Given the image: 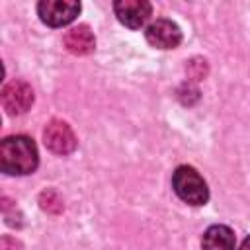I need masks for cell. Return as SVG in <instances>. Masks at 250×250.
Wrapping results in <instances>:
<instances>
[{
  "mask_svg": "<svg viewBox=\"0 0 250 250\" xmlns=\"http://www.w3.org/2000/svg\"><path fill=\"white\" fill-rule=\"evenodd\" d=\"M45 146L55 154H68L76 148V135L68 123L53 119L43 131Z\"/></svg>",
  "mask_w": 250,
  "mask_h": 250,
  "instance_id": "obj_5",
  "label": "cell"
},
{
  "mask_svg": "<svg viewBox=\"0 0 250 250\" xmlns=\"http://www.w3.org/2000/svg\"><path fill=\"white\" fill-rule=\"evenodd\" d=\"M33 104V90L23 80H12L2 88V105L6 113L20 115L25 113Z\"/></svg>",
  "mask_w": 250,
  "mask_h": 250,
  "instance_id": "obj_4",
  "label": "cell"
},
{
  "mask_svg": "<svg viewBox=\"0 0 250 250\" xmlns=\"http://www.w3.org/2000/svg\"><path fill=\"white\" fill-rule=\"evenodd\" d=\"M39 164V152L33 139L25 135L6 137L0 145V168L10 176H25L35 172Z\"/></svg>",
  "mask_w": 250,
  "mask_h": 250,
  "instance_id": "obj_1",
  "label": "cell"
},
{
  "mask_svg": "<svg viewBox=\"0 0 250 250\" xmlns=\"http://www.w3.org/2000/svg\"><path fill=\"white\" fill-rule=\"evenodd\" d=\"M172 188L176 195L189 205H205L209 199V188L203 176L191 166H178L172 174Z\"/></svg>",
  "mask_w": 250,
  "mask_h": 250,
  "instance_id": "obj_2",
  "label": "cell"
},
{
  "mask_svg": "<svg viewBox=\"0 0 250 250\" xmlns=\"http://www.w3.org/2000/svg\"><path fill=\"white\" fill-rule=\"evenodd\" d=\"M236 238L227 225H213L203 232L201 246L203 250H234Z\"/></svg>",
  "mask_w": 250,
  "mask_h": 250,
  "instance_id": "obj_9",
  "label": "cell"
},
{
  "mask_svg": "<svg viewBox=\"0 0 250 250\" xmlns=\"http://www.w3.org/2000/svg\"><path fill=\"white\" fill-rule=\"evenodd\" d=\"M146 41L156 47V49H174L180 45L182 41V31L178 27V23H174L172 20L160 18L156 21H152L146 31H145Z\"/></svg>",
  "mask_w": 250,
  "mask_h": 250,
  "instance_id": "obj_7",
  "label": "cell"
},
{
  "mask_svg": "<svg viewBox=\"0 0 250 250\" xmlns=\"http://www.w3.org/2000/svg\"><path fill=\"white\" fill-rule=\"evenodd\" d=\"M113 12L117 20L131 29H139L146 23L152 14V6L146 0H117L113 4Z\"/></svg>",
  "mask_w": 250,
  "mask_h": 250,
  "instance_id": "obj_6",
  "label": "cell"
},
{
  "mask_svg": "<svg viewBox=\"0 0 250 250\" xmlns=\"http://www.w3.org/2000/svg\"><path fill=\"white\" fill-rule=\"evenodd\" d=\"M41 207L45 209V211H49V213H59L61 209H62V201L59 199V195L55 193V191H45V193H41Z\"/></svg>",
  "mask_w": 250,
  "mask_h": 250,
  "instance_id": "obj_10",
  "label": "cell"
},
{
  "mask_svg": "<svg viewBox=\"0 0 250 250\" xmlns=\"http://www.w3.org/2000/svg\"><path fill=\"white\" fill-rule=\"evenodd\" d=\"M64 47L68 53L72 55H90L96 47V39H94V33L90 31L88 25H76L72 29H68L64 33Z\"/></svg>",
  "mask_w": 250,
  "mask_h": 250,
  "instance_id": "obj_8",
  "label": "cell"
},
{
  "mask_svg": "<svg viewBox=\"0 0 250 250\" xmlns=\"http://www.w3.org/2000/svg\"><path fill=\"white\" fill-rule=\"evenodd\" d=\"M2 250H21V246H20V242H16V238L4 236L2 238Z\"/></svg>",
  "mask_w": 250,
  "mask_h": 250,
  "instance_id": "obj_11",
  "label": "cell"
},
{
  "mask_svg": "<svg viewBox=\"0 0 250 250\" xmlns=\"http://www.w3.org/2000/svg\"><path fill=\"white\" fill-rule=\"evenodd\" d=\"M37 14L43 23L62 27L80 14V4L72 0H43L37 4Z\"/></svg>",
  "mask_w": 250,
  "mask_h": 250,
  "instance_id": "obj_3",
  "label": "cell"
},
{
  "mask_svg": "<svg viewBox=\"0 0 250 250\" xmlns=\"http://www.w3.org/2000/svg\"><path fill=\"white\" fill-rule=\"evenodd\" d=\"M240 250H250V236H246V238H244V242H242Z\"/></svg>",
  "mask_w": 250,
  "mask_h": 250,
  "instance_id": "obj_12",
  "label": "cell"
}]
</instances>
